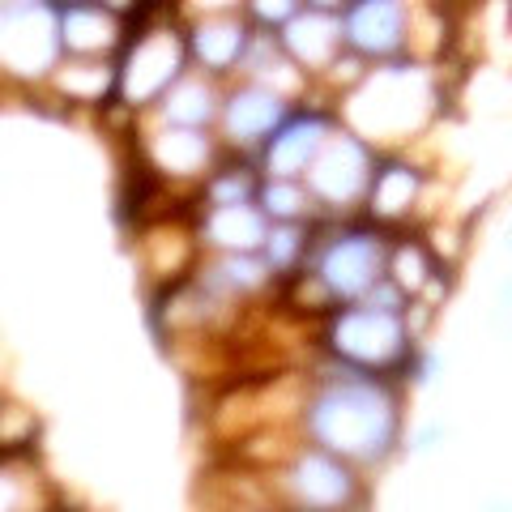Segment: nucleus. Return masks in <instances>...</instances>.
<instances>
[{
  "label": "nucleus",
  "mask_w": 512,
  "mask_h": 512,
  "mask_svg": "<svg viewBox=\"0 0 512 512\" xmlns=\"http://www.w3.org/2000/svg\"><path fill=\"white\" fill-rule=\"evenodd\" d=\"M316 431L333 448H350V453H376L393 431L389 402L372 389H338L316 406Z\"/></svg>",
  "instance_id": "1"
},
{
  "label": "nucleus",
  "mask_w": 512,
  "mask_h": 512,
  "mask_svg": "<svg viewBox=\"0 0 512 512\" xmlns=\"http://www.w3.org/2000/svg\"><path fill=\"white\" fill-rule=\"evenodd\" d=\"M372 265H376L372 244L355 235V239H342V244L329 252L325 274L338 291H359V286H367V278H372Z\"/></svg>",
  "instance_id": "2"
},
{
  "label": "nucleus",
  "mask_w": 512,
  "mask_h": 512,
  "mask_svg": "<svg viewBox=\"0 0 512 512\" xmlns=\"http://www.w3.org/2000/svg\"><path fill=\"white\" fill-rule=\"evenodd\" d=\"M350 35H355L359 47H384L397 43V9L393 5H367V9H355L350 13Z\"/></svg>",
  "instance_id": "3"
},
{
  "label": "nucleus",
  "mask_w": 512,
  "mask_h": 512,
  "mask_svg": "<svg viewBox=\"0 0 512 512\" xmlns=\"http://www.w3.org/2000/svg\"><path fill=\"white\" fill-rule=\"evenodd\" d=\"M274 120H278V99L274 94H261V90L239 94L235 107H231V124H235V133H244V137L265 133Z\"/></svg>",
  "instance_id": "4"
},
{
  "label": "nucleus",
  "mask_w": 512,
  "mask_h": 512,
  "mask_svg": "<svg viewBox=\"0 0 512 512\" xmlns=\"http://www.w3.org/2000/svg\"><path fill=\"white\" fill-rule=\"evenodd\" d=\"M316 133H320V124H299V128H291L278 146H274V154H269V163H274L278 171H295L303 158H308V150H312V141H316Z\"/></svg>",
  "instance_id": "5"
},
{
  "label": "nucleus",
  "mask_w": 512,
  "mask_h": 512,
  "mask_svg": "<svg viewBox=\"0 0 512 512\" xmlns=\"http://www.w3.org/2000/svg\"><path fill=\"white\" fill-rule=\"evenodd\" d=\"M197 47H201V56H210L214 64H222V60H231V52L239 47V35L235 30H227V26H214L210 30V39H197Z\"/></svg>",
  "instance_id": "6"
}]
</instances>
